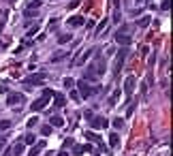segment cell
Segmentation results:
<instances>
[{
    "mask_svg": "<svg viewBox=\"0 0 173 156\" xmlns=\"http://www.w3.org/2000/svg\"><path fill=\"white\" fill-rule=\"evenodd\" d=\"M111 19L115 22V24H118V22L122 19V13H120V9H115V11H113V17H111Z\"/></svg>",
    "mask_w": 173,
    "mask_h": 156,
    "instance_id": "cell-33",
    "label": "cell"
},
{
    "mask_svg": "<svg viewBox=\"0 0 173 156\" xmlns=\"http://www.w3.org/2000/svg\"><path fill=\"white\" fill-rule=\"evenodd\" d=\"M107 24H109V19H107V17H105V19H100V22H99V26L94 28V34H100V32H103V30L107 28Z\"/></svg>",
    "mask_w": 173,
    "mask_h": 156,
    "instance_id": "cell-19",
    "label": "cell"
},
{
    "mask_svg": "<svg viewBox=\"0 0 173 156\" xmlns=\"http://www.w3.org/2000/svg\"><path fill=\"white\" fill-rule=\"evenodd\" d=\"M64 58H69V54H66V51H58V54H53V56H51V62L64 60Z\"/></svg>",
    "mask_w": 173,
    "mask_h": 156,
    "instance_id": "cell-22",
    "label": "cell"
},
{
    "mask_svg": "<svg viewBox=\"0 0 173 156\" xmlns=\"http://www.w3.org/2000/svg\"><path fill=\"white\" fill-rule=\"evenodd\" d=\"M7 103H9V105L24 103V94H19V92H7Z\"/></svg>",
    "mask_w": 173,
    "mask_h": 156,
    "instance_id": "cell-11",
    "label": "cell"
},
{
    "mask_svg": "<svg viewBox=\"0 0 173 156\" xmlns=\"http://www.w3.org/2000/svg\"><path fill=\"white\" fill-rule=\"evenodd\" d=\"M2 156H11V152H9V150H7V152H4V154H2Z\"/></svg>",
    "mask_w": 173,
    "mask_h": 156,
    "instance_id": "cell-42",
    "label": "cell"
},
{
    "mask_svg": "<svg viewBox=\"0 0 173 156\" xmlns=\"http://www.w3.org/2000/svg\"><path fill=\"white\" fill-rule=\"evenodd\" d=\"M94 51H96V47H88L86 51L79 56V58H75V64H77V66H84V64L88 62V58H90V56H94Z\"/></svg>",
    "mask_w": 173,
    "mask_h": 156,
    "instance_id": "cell-8",
    "label": "cell"
},
{
    "mask_svg": "<svg viewBox=\"0 0 173 156\" xmlns=\"http://www.w3.org/2000/svg\"><path fill=\"white\" fill-rule=\"evenodd\" d=\"M120 145V135L118 133H111L109 135V148H118Z\"/></svg>",
    "mask_w": 173,
    "mask_h": 156,
    "instance_id": "cell-17",
    "label": "cell"
},
{
    "mask_svg": "<svg viewBox=\"0 0 173 156\" xmlns=\"http://www.w3.org/2000/svg\"><path fill=\"white\" fill-rule=\"evenodd\" d=\"M90 126L96 128V131H100V128H107V126H109V120L103 118V116H92V118H90Z\"/></svg>",
    "mask_w": 173,
    "mask_h": 156,
    "instance_id": "cell-7",
    "label": "cell"
},
{
    "mask_svg": "<svg viewBox=\"0 0 173 156\" xmlns=\"http://www.w3.org/2000/svg\"><path fill=\"white\" fill-rule=\"evenodd\" d=\"M150 22H152V19H150V15H145V17H141V19H139V26H141V28H148Z\"/></svg>",
    "mask_w": 173,
    "mask_h": 156,
    "instance_id": "cell-29",
    "label": "cell"
},
{
    "mask_svg": "<svg viewBox=\"0 0 173 156\" xmlns=\"http://www.w3.org/2000/svg\"><path fill=\"white\" fill-rule=\"evenodd\" d=\"M37 120H38V118H30V120H28V126H34V124H37Z\"/></svg>",
    "mask_w": 173,
    "mask_h": 156,
    "instance_id": "cell-39",
    "label": "cell"
},
{
    "mask_svg": "<svg viewBox=\"0 0 173 156\" xmlns=\"http://www.w3.org/2000/svg\"><path fill=\"white\" fill-rule=\"evenodd\" d=\"M11 128V120H0V131H7Z\"/></svg>",
    "mask_w": 173,
    "mask_h": 156,
    "instance_id": "cell-32",
    "label": "cell"
},
{
    "mask_svg": "<svg viewBox=\"0 0 173 156\" xmlns=\"http://www.w3.org/2000/svg\"><path fill=\"white\" fill-rule=\"evenodd\" d=\"M43 148H45V141H34L32 148H30V152H28V156H38Z\"/></svg>",
    "mask_w": 173,
    "mask_h": 156,
    "instance_id": "cell-12",
    "label": "cell"
},
{
    "mask_svg": "<svg viewBox=\"0 0 173 156\" xmlns=\"http://www.w3.org/2000/svg\"><path fill=\"white\" fill-rule=\"evenodd\" d=\"M169 7H171V2H169V0H162V4H160L162 11H169Z\"/></svg>",
    "mask_w": 173,
    "mask_h": 156,
    "instance_id": "cell-35",
    "label": "cell"
},
{
    "mask_svg": "<svg viewBox=\"0 0 173 156\" xmlns=\"http://www.w3.org/2000/svg\"><path fill=\"white\" fill-rule=\"evenodd\" d=\"M92 148L90 145H75L73 148V154H81V152H90Z\"/></svg>",
    "mask_w": 173,
    "mask_h": 156,
    "instance_id": "cell-21",
    "label": "cell"
},
{
    "mask_svg": "<svg viewBox=\"0 0 173 156\" xmlns=\"http://www.w3.org/2000/svg\"><path fill=\"white\" fill-rule=\"evenodd\" d=\"M73 41V34H69V32H64V34H58V43L64 45V43H71Z\"/></svg>",
    "mask_w": 173,
    "mask_h": 156,
    "instance_id": "cell-20",
    "label": "cell"
},
{
    "mask_svg": "<svg viewBox=\"0 0 173 156\" xmlns=\"http://www.w3.org/2000/svg\"><path fill=\"white\" fill-rule=\"evenodd\" d=\"M137 2H139V4H141V2H145V0H137Z\"/></svg>",
    "mask_w": 173,
    "mask_h": 156,
    "instance_id": "cell-44",
    "label": "cell"
},
{
    "mask_svg": "<svg viewBox=\"0 0 173 156\" xmlns=\"http://www.w3.org/2000/svg\"><path fill=\"white\" fill-rule=\"evenodd\" d=\"M62 84H64L66 90H73V88H75V79H73V77H64V81H62Z\"/></svg>",
    "mask_w": 173,
    "mask_h": 156,
    "instance_id": "cell-23",
    "label": "cell"
},
{
    "mask_svg": "<svg viewBox=\"0 0 173 156\" xmlns=\"http://www.w3.org/2000/svg\"><path fill=\"white\" fill-rule=\"evenodd\" d=\"M75 86L79 88V96H81V98H90L92 94L100 92V88H94V86H90L88 81H84V79H81V81H77Z\"/></svg>",
    "mask_w": 173,
    "mask_h": 156,
    "instance_id": "cell-2",
    "label": "cell"
},
{
    "mask_svg": "<svg viewBox=\"0 0 173 156\" xmlns=\"http://www.w3.org/2000/svg\"><path fill=\"white\" fill-rule=\"evenodd\" d=\"M24 150H26V145L19 141V143H15L13 145V154H24Z\"/></svg>",
    "mask_w": 173,
    "mask_h": 156,
    "instance_id": "cell-26",
    "label": "cell"
},
{
    "mask_svg": "<svg viewBox=\"0 0 173 156\" xmlns=\"http://www.w3.org/2000/svg\"><path fill=\"white\" fill-rule=\"evenodd\" d=\"M71 98H73V101H77V103H79V101H81V96H79V92H77V90H71Z\"/></svg>",
    "mask_w": 173,
    "mask_h": 156,
    "instance_id": "cell-34",
    "label": "cell"
},
{
    "mask_svg": "<svg viewBox=\"0 0 173 156\" xmlns=\"http://www.w3.org/2000/svg\"><path fill=\"white\" fill-rule=\"evenodd\" d=\"M154 62H156V54H152V56H150V69L154 66Z\"/></svg>",
    "mask_w": 173,
    "mask_h": 156,
    "instance_id": "cell-37",
    "label": "cell"
},
{
    "mask_svg": "<svg viewBox=\"0 0 173 156\" xmlns=\"http://www.w3.org/2000/svg\"><path fill=\"white\" fill-rule=\"evenodd\" d=\"M51 94H53V92H51L49 88H45L43 94H41L37 101L30 105V109H32V111H41V109H45V107H47V103H49V98H51Z\"/></svg>",
    "mask_w": 173,
    "mask_h": 156,
    "instance_id": "cell-1",
    "label": "cell"
},
{
    "mask_svg": "<svg viewBox=\"0 0 173 156\" xmlns=\"http://www.w3.org/2000/svg\"><path fill=\"white\" fill-rule=\"evenodd\" d=\"M118 98H120V90H113L109 96V105H118Z\"/></svg>",
    "mask_w": 173,
    "mask_h": 156,
    "instance_id": "cell-24",
    "label": "cell"
},
{
    "mask_svg": "<svg viewBox=\"0 0 173 156\" xmlns=\"http://www.w3.org/2000/svg\"><path fill=\"white\" fill-rule=\"evenodd\" d=\"M86 24V17H81V15H73L71 19H69V26H73V28H79V26Z\"/></svg>",
    "mask_w": 173,
    "mask_h": 156,
    "instance_id": "cell-13",
    "label": "cell"
},
{
    "mask_svg": "<svg viewBox=\"0 0 173 156\" xmlns=\"http://www.w3.org/2000/svg\"><path fill=\"white\" fill-rule=\"evenodd\" d=\"M9 2H15V0H9Z\"/></svg>",
    "mask_w": 173,
    "mask_h": 156,
    "instance_id": "cell-45",
    "label": "cell"
},
{
    "mask_svg": "<svg viewBox=\"0 0 173 156\" xmlns=\"http://www.w3.org/2000/svg\"><path fill=\"white\" fill-rule=\"evenodd\" d=\"M135 84H137V79H135V75H126L124 77V81H122V90H124V94L128 96H133V92H135Z\"/></svg>",
    "mask_w": 173,
    "mask_h": 156,
    "instance_id": "cell-5",
    "label": "cell"
},
{
    "mask_svg": "<svg viewBox=\"0 0 173 156\" xmlns=\"http://www.w3.org/2000/svg\"><path fill=\"white\" fill-rule=\"evenodd\" d=\"M113 39H115V43H118V45H122V47H128V45H130V41H133V36L126 34L124 30H120V28H118V32L113 34Z\"/></svg>",
    "mask_w": 173,
    "mask_h": 156,
    "instance_id": "cell-6",
    "label": "cell"
},
{
    "mask_svg": "<svg viewBox=\"0 0 173 156\" xmlns=\"http://www.w3.org/2000/svg\"><path fill=\"white\" fill-rule=\"evenodd\" d=\"M133 111H135V105H130V107L126 109V118H128V116H130V113H133Z\"/></svg>",
    "mask_w": 173,
    "mask_h": 156,
    "instance_id": "cell-38",
    "label": "cell"
},
{
    "mask_svg": "<svg viewBox=\"0 0 173 156\" xmlns=\"http://www.w3.org/2000/svg\"><path fill=\"white\" fill-rule=\"evenodd\" d=\"M53 105H56V107H64V105H66V96L64 94H60V92H58V94H56V92H53Z\"/></svg>",
    "mask_w": 173,
    "mask_h": 156,
    "instance_id": "cell-14",
    "label": "cell"
},
{
    "mask_svg": "<svg viewBox=\"0 0 173 156\" xmlns=\"http://www.w3.org/2000/svg\"><path fill=\"white\" fill-rule=\"evenodd\" d=\"M58 156H69V154H66V152H60V154H58Z\"/></svg>",
    "mask_w": 173,
    "mask_h": 156,
    "instance_id": "cell-43",
    "label": "cell"
},
{
    "mask_svg": "<svg viewBox=\"0 0 173 156\" xmlns=\"http://www.w3.org/2000/svg\"><path fill=\"white\" fill-rule=\"evenodd\" d=\"M2 145H4V137H0V148H2Z\"/></svg>",
    "mask_w": 173,
    "mask_h": 156,
    "instance_id": "cell-41",
    "label": "cell"
},
{
    "mask_svg": "<svg viewBox=\"0 0 173 156\" xmlns=\"http://www.w3.org/2000/svg\"><path fill=\"white\" fill-rule=\"evenodd\" d=\"M86 139H88V141H92V143H96V145H99V148H100V152H107V148L103 145V141H100V137L96 135V133L88 131V133H86Z\"/></svg>",
    "mask_w": 173,
    "mask_h": 156,
    "instance_id": "cell-10",
    "label": "cell"
},
{
    "mask_svg": "<svg viewBox=\"0 0 173 156\" xmlns=\"http://www.w3.org/2000/svg\"><path fill=\"white\" fill-rule=\"evenodd\" d=\"M49 124H51V126H60V128H62L66 122H64L62 116H51V118H49Z\"/></svg>",
    "mask_w": 173,
    "mask_h": 156,
    "instance_id": "cell-15",
    "label": "cell"
},
{
    "mask_svg": "<svg viewBox=\"0 0 173 156\" xmlns=\"http://www.w3.org/2000/svg\"><path fill=\"white\" fill-rule=\"evenodd\" d=\"M51 128H53L51 124H43V126H41V135H43V137H49V135H51Z\"/></svg>",
    "mask_w": 173,
    "mask_h": 156,
    "instance_id": "cell-25",
    "label": "cell"
},
{
    "mask_svg": "<svg viewBox=\"0 0 173 156\" xmlns=\"http://www.w3.org/2000/svg\"><path fill=\"white\" fill-rule=\"evenodd\" d=\"M113 2V7H115V9H120V0H111Z\"/></svg>",
    "mask_w": 173,
    "mask_h": 156,
    "instance_id": "cell-40",
    "label": "cell"
},
{
    "mask_svg": "<svg viewBox=\"0 0 173 156\" xmlns=\"http://www.w3.org/2000/svg\"><path fill=\"white\" fill-rule=\"evenodd\" d=\"M141 94H143V96L148 94V84H145V81H143V84H141Z\"/></svg>",
    "mask_w": 173,
    "mask_h": 156,
    "instance_id": "cell-36",
    "label": "cell"
},
{
    "mask_svg": "<svg viewBox=\"0 0 173 156\" xmlns=\"http://www.w3.org/2000/svg\"><path fill=\"white\" fill-rule=\"evenodd\" d=\"M84 77H86V79H90V81H94V79H96L99 75H96L94 71H86V73H84Z\"/></svg>",
    "mask_w": 173,
    "mask_h": 156,
    "instance_id": "cell-30",
    "label": "cell"
},
{
    "mask_svg": "<svg viewBox=\"0 0 173 156\" xmlns=\"http://www.w3.org/2000/svg\"><path fill=\"white\" fill-rule=\"evenodd\" d=\"M113 126H115L118 131H120V128H124V118H115V120H113Z\"/></svg>",
    "mask_w": 173,
    "mask_h": 156,
    "instance_id": "cell-31",
    "label": "cell"
},
{
    "mask_svg": "<svg viewBox=\"0 0 173 156\" xmlns=\"http://www.w3.org/2000/svg\"><path fill=\"white\" fill-rule=\"evenodd\" d=\"M34 141H37V137H34L32 133H26L24 137H22V143H24V145H32Z\"/></svg>",
    "mask_w": 173,
    "mask_h": 156,
    "instance_id": "cell-16",
    "label": "cell"
},
{
    "mask_svg": "<svg viewBox=\"0 0 173 156\" xmlns=\"http://www.w3.org/2000/svg\"><path fill=\"white\" fill-rule=\"evenodd\" d=\"M38 7H41V0H30V2L26 4V9H32V11H37Z\"/></svg>",
    "mask_w": 173,
    "mask_h": 156,
    "instance_id": "cell-28",
    "label": "cell"
},
{
    "mask_svg": "<svg viewBox=\"0 0 173 156\" xmlns=\"http://www.w3.org/2000/svg\"><path fill=\"white\" fill-rule=\"evenodd\" d=\"M126 56H128V47L118 49V56H115V62H113V77H118V75H120V71H122V66H124V60H126Z\"/></svg>",
    "mask_w": 173,
    "mask_h": 156,
    "instance_id": "cell-3",
    "label": "cell"
},
{
    "mask_svg": "<svg viewBox=\"0 0 173 156\" xmlns=\"http://www.w3.org/2000/svg\"><path fill=\"white\" fill-rule=\"evenodd\" d=\"M45 79H47L45 73H32V75L24 77V86H28V88H32V86H41Z\"/></svg>",
    "mask_w": 173,
    "mask_h": 156,
    "instance_id": "cell-4",
    "label": "cell"
},
{
    "mask_svg": "<svg viewBox=\"0 0 173 156\" xmlns=\"http://www.w3.org/2000/svg\"><path fill=\"white\" fill-rule=\"evenodd\" d=\"M94 58L99 60V62H96V71H94V73L100 77V75H105V71H107V62H105V58H100V56H99V49L94 51Z\"/></svg>",
    "mask_w": 173,
    "mask_h": 156,
    "instance_id": "cell-9",
    "label": "cell"
},
{
    "mask_svg": "<svg viewBox=\"0 0 173 156\" xmlns=\"http://www.w3.org/2000/svg\"><path fill=\"white\" fill-rule=\"evenodd\" d=\"M7 19H9V9H2V13H0V32L4 30V24H7Z\"/></svg>",
    "mask_w": 173,
    "mask_h": 156,
    "instance_id": "cell-18",
    "label": "cell"
},
{
    "mask_svg": "<svg viewBox=\"0 0 173 156\" xmlns=\"http://www.w3.org/2000/svg\"><path fill=\"white\" fill-rule=\"evenodd\" d=\"M37 32H38V24H32L28 30H26V36H34Z\"/></svg>",
    "mask_w": 173,
    "mask_h": 156,
    "instance_id": "cell-27",
    "label": "cell"
}]
</instances>
